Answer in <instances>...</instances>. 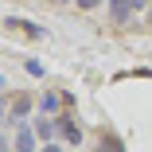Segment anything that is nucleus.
<instances>
[{"instance_id":"f03ea898","label":"nucleus","mask_w":152,"mask_h":152,"mask_svg":"<svg viewBox=\"0 0 152 152\" xmlns=\"http://www.w3.org/2000/svg\"><path fill=\"white\" fill-rule=\"evenodd\" d=\"M31 109H35V98H31V94H16V98H12V105H8V121L16 125V121H23Z\"/></svg>"},{"instance_id":"9b49d317","label":"nucleus","mask_w":152,"mask_h":152,"mask_svg":"<svg viewBox=\"0 0 152 152\" xmlns=\"http://www.w3.org/2000/svg\"><path fill=\"white\" fill-rule=\"evenodd\" d=\"M8 148H12V144H8V137H4V133H0V152H8Z\"/></svg>"},{"instance_id":"6e6552de","label":"nucleus","mask_w":152,"mask_h":152,"mask_svg":"<svg viewBox=\"0 0 152 152\" xmlns=\"http://www.w3.org/2000/svg\"><path fill=\"white\" fill-rule=\"evenodd\" d=\"M102 152H125L121 137H113V133H105V129H102Z\"/></svg>"},{"instance_id":"f8f14e48","label":"nucleus","mask_w":152,"mask_h":152,"mask_svg":"<svg viewBox=\"0 0 152 152\" xmlns=\"http://www.w3.org/2000/svg\"><path fill=\"white\" fill-rule=\"evenodd\" d=\"M0 121H8V105L4 102H0Z\"/></svg>"},{"instance_id":"9d476101","label":"nucleus","mask_w":152,"mask_h":152,"mask_svg":"<svg viewBox=\"0 0 152 152\" xmlns=\"http://www.w3.org/2000/svg\"><path fill=\"white\" fill-rule=\"evenodd\" d=\"M39 152H63V148H58V144H51V140H47V144H43Z\"/></svg>"},{"instance_id":"20e7f679","label":"nucleus","mask_w":152,"mask_h":152,"mask_svg":"<svg viewBox=\"0 0 152 152\" xmlns=\"http://www.w3.org/2000/svg\"><path fill=\"white\" fill-rule=\"evenodd\" d=\"M31 129H35V137H39V140H55V137H58V121H55L51 113H39Z\"/></svg>"},{"instance_id":"7ed1b4c3","label":"nucleus","mask_w":152,"mask_h":152,"mask_svg":"<svg viewBox=\"0 0 152 152\" xmlns=\"http://www.w3.org/2000/svg\"><path fill=\"white\" fill-rule=\"evenodd\" d=\"M4 27H8V31L27 35V39H43V27H35L31 20H20V16H8V20H4Z\"/></svg>"},{"instance_id":"ddd939ff","label":"nucleus","mask_w":152,"mask_h":152,"mask_svg":"<svg viewBox=\"0 0 152 152\" xmlns=\"http://www.w3.org/2000/svg\"><path fill=\"white\" fill-rule=\"evenodd\" d=\"M51 4H66V0H51Z\"/></svg>"},{"instance_id":"2eb2a0df","label":"nucleus","mask_w":152,"mask_h":152,"mask_svg":"<svg viewBox=\"0 0 152 152\" xmlns=\"http://www.w3.org/2000/svg\"><path fill=\"white\" fill-rule=\"evenodd\" d=\"M0 90H4V78H0Z\"/></svg>"},{"instance_id":"423d86ee","label":"nucleus","mask_w":152,"mask_h":152,"mask_svg":"<svg viewBox=\"0 0 152 152\" xmlns=\"http://www.w3.org/2000/svg\"><path fill=\"white\" fill-rule=\"evenodd\" d=\"M109 20H113L117 27H125V23L133 20V8H129V4H109Z\"/></svg>"},{"instance_id":"f257e3e1","label":"nucleus","mask_w":152,"mask_h":152,"mask_svg":"<svg viewBox=\"0 0 152 152\" xmlns=\"http://www.w3.org/2000/svg\"><path fill=\"white\" fill-rule=\"evenodd\" d=\"M55 121H58V137L78 148V144H82V125L74 121V113H55Z\"/></svg>"},{"instance_id":"0eeeda50","label":"nucleus","mask_w":152,"mask_h":152,"mask_svg":"<svg viewBox=\"0 0 152 152\" xmlns=\"http://www.w3.org/2000/svg\"><path fill=\"white\" fill-rule=\"evenodd\" d=\"M63 102H66L63 94H39V113H58Z\"/></svg>"},{"instance_id":"dca6fc26","label":"nucleus","mask_w":152,"mask_h":152,"mask_svg":"<svg viewBox=\"0 0 152 152\" xmlns=\"http://www.w3.org/2000/svg\"><path fill=\"white\" fill-rule=\"evenodd\" d=\"M98 152H102V148H98Z\"/></svg>"},{"instance_id":"39448f33","label":"nucleus","mask_w":152,"mask_h":152,"mask_svg":"<svg viewBox=\"0 0 152 152\" xmlns=\"http://www.w3.org/2000/svg\"><path fill=\"white\" fill-rule=\"evenodd\" d=\"M35 140H39V137H35V129H27V125H20V129H16V152H39V148H35Z\"/></svg>"},{"instance_id":"4468645a","label":"nucleus","mask_w":152,"mask_h":152,"mask_svg":"<svg viewBox=\"0 0 152 152\" xmlns=\"http://www.w3.org/2000/svg\"><path fill=\"white\" fill-rule=\"evenodd\" d=\"M148 27H152V12H148Z\"/></svg>"},{"instance_id":"1a4fd4ad","label":"nucleus","mask_w":152,"mask_h":152,"mask_svg":"<svg viewBox=\"0 0 152 152\" xmlns=\"http://www.w3.org/2000/svg\"><path fill=\"white\" fill-rule=\"evenodd\" d=\"M74 4H78V8H82V12H94V8H98V4H102V0H74Z\"/></svg>"}]
</instances>
